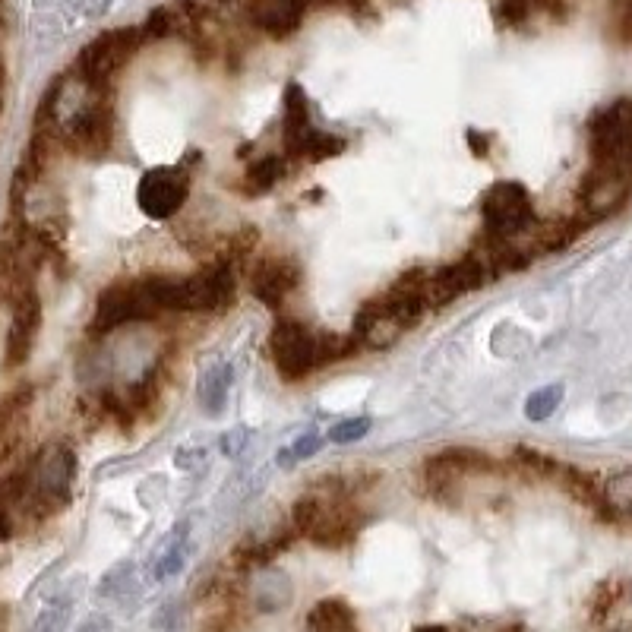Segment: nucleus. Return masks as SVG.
<instances>
[{
	"label": "nucleus",
	"mask_w": 632,
	"mask_h": 632,
	"mask_svg": "<svg viewBox=\"0 0 632 632\" xmlns=\"http://www.w3.org/2000/svg\"><path fill=\"white\" fill-rule=\"evenodd\" d=\"M149 288L162 310H222L234 298V269L231 263H215L190 279H149Z\"/></svg>",
	"instance_id": "1"
},
{
	"label": "nucleus",
	"mask_w": 632,
	"mask_h": 632,
	"mask_svg": "<svg viewBox=\"0 0 632 632\" xmlns=\"http://www.w3.org/2000/svg\"><path fill=\"white\" fill-rule=\"evenodd\" d=\"M272 361L285 380H304L320 364L339 358V339H320L298 320H279L269 335Z\"/></svg>",
	"instance_id": "2"
},
{
	"label": "nucleus",
	"mask_w": 632,
	"mask_h": 632,
	"mask_svg": "<svg viewBox=\"0 0 632 632\" xmlns=\"http://www.w3.org/2000/svg\"><path fill=\"white\" fill-rule=\"evenodd\" d=\"M291 522L307 541L329 550L348 544L358 531L354 509L345 503V497H335V493H307L294 503Z\"/></svg>",
	"instance_id": "3"
},
{
	"label": "nucleus",
	"mask_w": 632,
	"mask_h": 632,
	"mask_svg": "<svg viewBox=\"0 0 632 632\" xmlns=\"http://www.w3.org/2000/svg\"><path fill=\"white\" fill-rule=\"evenodd\" d=\"M588 140L595 165L623 168L632 174V98H620L591 117Z\"/></svg>",
	"instance_id": "4"
},
{
	"label": "nucleus",
	"mask_w": 632,
	"mask_h": 632,
	"mask_svg": "<svg viewBox=\"0 0 632 632\" xmlns=\"http://www.w3.org/2000/svg\"><path fill=\"white\" fill-rule=\"evenodd\" d=\"M481 215L487 234L500 237V241H516L519 234L535 225V206H531L528 190L512 181H500L484 193Z\"/></svg>",
	"instance_id": "5"
},
{
	"label": "nucleus",
	"mask_w": 632,
	"mask_h": 632,
	"mask_svg": "<svg viewBox=\"0 0 632 632\" xmlns=\"http://www.w3.org/2000/svg\"><path fill=\"white\" fill-rule=\"evenodd\" d=\"M162 310L152 298L149 279L143 282H124V285H111L108 291H102V298L95 304V332H111L117 326L127 323H143L152 320V316Z\"/></svg>",
	"instance_id": "6"
},
{
	"label": "nucleus",
	"mask_w": 632,
	"mask_h": 632,
	"mask_svg": "<svg viewBox=\"0 0 632 632\" xmlns=\"http://www.w3.org/2000/svg\"><path fill=\"white\" fill-rule=\"evenodd\" d=\"M143 29H114L98 35L95 42L79 54V76L86 79L89 86H105L108 79L121 70L133 51L140 48Z\"/></svg>",
	"instance_id": "7"
},
{
	"label": "nucleus",
	"mask_w": 632,
	"mask_h": 632,
	"mask_svg": "<svg viewBox=\"0 0 632 632\" xmlns=\"http://www.w3.org/2000/svg\"><path fill=\"white\" fill-rule=\"evenodd\" d=\"M76 474V459L67 446L51 449L48 456L32 465V503L35 509L48 516V512H57L67 500H70V484Z\"/></svg>",
	"instance_id": "8"
},
{
	"label": "nucleus",
	"mask_w": 632,
	"mask_h": 632,
	"mask_svg": "<svg viewBox=\"0 0 632 632\" xmlns=\"http://www.w3.org/2000/svg\"><path fill=\"white\" fill-rule=\"evenodd\" d=\"M190 174L187 168H152L143 174L136 200L149 219H171L187 203Z\"/></svg>",
	"instance_id": "9"
},
{
	"label": "nucleus",
	"mask_w": 632,
	"mask_h": 632,
	"mask_svg": "<svg viewBox=\"0 0 632 632\" xmlns=\"http://www.w3.org/2000/svg\"><path fill=\"white\" fill-rule=\"evenodd\" d=\"M629 190H632V174L629 171L610 168V165H595L582 181L579 203L591 219H607V215H614L629 200Z\"/></svg>",
	"instance_id": "10"
},
{
	"label": "nucleus",
	"mask_w": 632,
	"mask_h": 632,
	"mask_svg": "<svg viewBox=\"0 0 632 632\" xmlns=\"http://www.w3.org/2000/svg\"><path fill=\"white\" fill-rule=\"evenodd\" d=\"M42 329V298L32 285H23L13 298V320L7 332V367H19L29 361L35 335Z\"/></svg>",
	"instance_id": "11"
},
{
	"label": "nucleus",
	"mask_w": 632,
	"mask_h": 632,
	"mask_svg": "<svg viewBox=\"0 0 632 632\" xmlns=\"http://www.w3.org/2000/svg\"><path fill=\"white\" fill-rule=\"evenodd\" d=\"M484 282H487V266L478 260V256H465V260L452 263V266H443V269L427 275V282H424L427 304L430 307L452 304L456 298H462V294L478 291Z\"/></svg>",
	"instance_id": "12"
},
{
	"label": "nucleus",
	"mask_w": 632,
	"mask_h": 632,
	"mask_svg": "<svg viewBox=\"0 0 632 632\" xmlns=\"http://www.w3.org/2000/svg\"><path fill=\"white\" fill-rule=\"evenodd\" d=\"M301 269L288 256H266V260L256 263L250 275V291L256 294V301H263L266 307H279L288 294L298 288Z\"/></svg>",
	"instance_id": "13"
},
{
	"label": "nucleus",
	"mask_w": 632,
	"mask_h": 632,
	"mask_svg": "<svg viewBox=\"0 0 632 632\" xmlns=\"http://www.w3.org/2000/svg\"><path fill=\"white\" fill-rule=\"evenodd\" d=\"M490 459L474 449H446L427 462V487L433 493H449L468 474H484Z\"/></svg>",
	"instance_id": "14"
},
{
	"label": "nucleus",
	"mask_w": 632,
	"mask_h": 632,
	"mask_svg": "<svg viewBox=\"0 0 632 632\" xmlns=\"http://www.w3.org/2000/svg\"><path fill=\"white\" fill-rule=\"evenodd\" d=\"M70 140L79 152L89 155V158L105 155L111 149V140H114V111L105 102L79 111L76 121L70 124Z\"/></svg>",
	"instance_id": "15"
},
{
	"label": "nucleus",
	"mask_w": 632,
	"mask_h": 632,
	"mask_svg": "<svg viewBox=\"0 0 632 632\" xmlns=\"http://www.w3.org/2000/svg\"><path fill=\"white\" fill-rule=\"evenodd\" d=\"M307 7L298 0H247V16L272 38H288L301 29Z\"/></svg>",
	"instance_id": "16"
},
{
	"label": "nucleus",
	"mask_w": 632,
	"mask_h": 632,
	"mask_svg": "<svg viewBox=\"0 0 632 632\" xmlns=\"http://www.w3.org/2000/svg\"><path fill=\"white\" fill-rule=\"evenodd\" d=\"M405 329L392 320V316L386 313L383 301H370L364 304V310L358 313V339L367 345V348H386L392 345L395 339H399Z\"/></svg>",
	"instance_id": "17"
},
{
	"label": "nucleus",
	"mask_w": 632,
	"mask_h": 632,
	"mask_svg": "<svg viewBox=\"0 0 632 632\" xmlns=\"http://www.w3.org/2000/svg\"><path fill=\"white\" fill-rule=\"evenodd\" d=\"M29 402H32V389H16L7 399H0V462L10 456L19 440V427H23Z\"/></svg>",
	"instance_id": "18"
},
{
	"label": "nucleus",
	"mask_w": 632,
	"mask_h": 632,
	"mask_svg": "<svg viewBox=\"0 0 632 632\" xmlns=\"http://www.w3.org/2000/svg\"><path fill=\"white\" fill-rule=\"evenodd\" d=\"M282 130H285V149H288V152H291L294 146H298V143L304 140V136L313 130L307 95H304V89H301L298 83H291V86L285 89V124H282Z\"/></svg>",
	"instance_id": "19"
},
{
	"label": "nucleus",
	"mask_w": 632,
	"mask_h": 632,
	"mask_svg": "<svg viewBox=\"0 0 632 632\" xmlns=\"http://www.w3.org/2000/svg\"><path fill=\"white\" fill-rule=\"evenodd\" d=\"M601 516L604 519H632V468L617 471L601 487Z\"/></svg>",
	"instance_id": "20"
},
{
	"label": "nucleus",
	"mask_w": 632,
	"mask_h": 632,
	"mask_svg": "<svg viewBox=\"0 0 632 632\" xmlns=\"http://www.w3.org/2000/svg\"><path fill=\"white\" fill-rule=\"evenodd\" d=\"M307 626L310 632H354V610L339 598H326L307 614Z\"/></svg>",
	"instance_id": "21"
},
{
	"label": "nucleus",
	"mask_w": 632,
	"mask_h": 632,
	"mask_svg": "<svg viewBox=\"0 0 632 632\" xmlns=\"http://www.w3.org/2000/svg\"><path fill=\"white\" fill-rule=\"evenodd\" d=\"M228 386H231V367L215 364L200 377V402L209 414H222L228 402Z\"/></svg>",
	"instance_id": "22"
},
{
	"label": "nucleus",
	"mask_w": 632,
	"mask_h": 632,
	"mask_svg": "<svg viewBox=\"0 0 632 632\" xmlns=\"http://www.w3.org/2000/svg\"><path fill=\"white\" fill-rule=\"evenodd\" d=\"M282 177H285V158L269 155V158H263V162H256V165L247 168L244 187L250 193H266V190H272L275 184H279Z\"/></svg>",
	"instance_id": "23"
},
{
	"label": "nucleus",
	"mask_w": 632,
	"mask_h": 632,
	"mask_svg": "<svg viewBox=\"0 0 632 632\" xmlns=\"http://www.w3.org/2000/svg\"><path fill=\"white\" fill-rule=\"evenodd\" d=\"M563 402V386H544V389H535L525 399V418L528 421H547L553 411L560 408Z\"/></svg>",
	"instance_id": "24"
},
{
	"label": "nucleus",
	"mask_w": 632,
	"mask_h": 632,
	"mask_svg": "<svg viewBox=\"0 0 632 632\" xmlns=\"http://www.w3.org/2000/svg\"><path fill=\"white\" fill-rule=\"evenodd\" d=\"M576 234H579V231H576V225H572L569 219H557V222H550V225H544V228L538 231L535 244H541V250H560V247H566Z\"/></svg>",
	"instance_id": "25"
},
{
	"label": "nucleus",
	"mask_w": 632,
	"mask_h": 632,
	"mask_svg": "<svg viewBox=\"0 0 632 632\" xmlns=\"http://www.w3.org/2000/svg\"><path fill=\"white\" fill-rule=\"evenodd\" d=\"M67 620H70V601H54L38 614L32 632H64Z\"/></svg>",
	"instance_id": "26"
},
{
	"label": "nucleus",
	"mask_w": 632,
	"mask_h": 632,
	"mask_svg": "<svg viewBox=\"0 0 632 632\" xmlns=\"http://www.w3.org/2000/svg\"><path fill=\"white\" fill-rule=\"evenodd\" d=\"M367 430H370V421L367 418H351V421L335 424L332 433H329V440L332 443H354V440H361Z\"/></svg>",
	"instance_id": "27"
},
{
	"label": "nucleus",
	"mask_w": 632,
	"mask_h": 632,
	"mask_svg": "<svg viewBox=\"0 0 632 632\" xmlns=\"http://www.w3.org/2000/svg\"><path fill=\"white\" fill-rule=\"evenodd\" d=\"M620 601V585L617 582H607L598 588V595H595V607H591V614H595V620H604L610 610L617 607Z\"/></svg>",
	"instance_id": "28"
},
{
	"label": "nucleus",
	"mask_w": 632,
	"mask_h": 632,
	"mask_svg": "<svg viewBox=\"0 0 632 632\" xmlns=\"http://www.w3.org/2000/svg\"><path fill=\"white\" fill-rule=\"evenodd\" d=\"M171 32H174V16H171V10H155L149 16L146 29H143V35H149V38H165Z\"/></svg>",
	"instance_id": "29"
},
{
	"label": "nucleus",
	"mask_w": 632,
	"mask_h": 632,
	"mask_svg": "<svg viewBox=\"0 0 632 632\" xmlns=\"http://www.w3.org/2000/svg\"><path fill=\"white\" fill-rule=\"evenodd\" d=\"M316 446H320V437H316V433H307V437H301L298 443H294L288 462H291V459H304V456H310V452H316Z\"/></svg>",
	"instance_id": "30"
},
{
	"label": "nucleus",
	"mask_w": 632,
	"mask_h": 632,
	"mask_svg": "<svg viewBox=\"0 0 632 632\" xmlns=\"http://www.w3.org/2000/svg\"><path fill=\"white\" fill-rule=\"evenodd\" d=\"M114 626H111V620L108 617H102V614H95V617H89L83 626H79L76 632H111Z\"/></svg>",
	"instance_id": "31"
},
{
	"label": "nucleus",
	"mask_w": 632,
	"mask_h": 632,
	"mask_svg": "<svg viewBox=\"0 0 632 632\" xmlns=\"http://www.w3.org/2000/svg\"><path fill=\"white\" fill-rule=\"evenodd\" d=\"M13 535V519H10V509H7V500L0 497V541H7Z\"/></svg>",
	"instance_id": "32"
},
{
	"label": "nucleus",
	"mask_w": 632,
	"mask_h": 632,
	"mask_svg": "<svg viewBox=\"0 0 632 632\" xmlns=\"http://www.w3.org/2000/svg\"><path fill=\"white\" fill-rule=\"evenodd\" d=\"M4 83H7V67H4V57H0V111H4Z\"/></svg>",
	"instance_id": "33"
},
{
	"label": "nucleus",
	"mask_w": 632,
	"mask_h": 632,
	"mask_svg": "<svg viewBox=\"0 0 632 632\" xmlns=\"http://www.w3.org/2000/svg\"><path fill=\"white\" fill-rule=\"evenodd\" d=\"M414 632H446L443 626H421V629H414Z\"/></svg>",
	"instance_id": "34"
},
{
	"label": "nucleus",
	"mask_w": 632,
	"mask_h": 632,
	"mask_svg": "<svg viewBox=\"0 0 632 632\" xmlns=\"http://www.w3.org/2000/svg\"><path fill=\"white\" fill-rule=\"evenodd\" d=\"M629 601H632V582H629Z\"/></svg>",
	"instance_id": "35"
},
{
	"label": "nucleus",
	"mask_w": 632,
	"mask_h": 632,
	"mask_svg": "<svg viewBox=\"0 0 632 632\" xmlns=\"http://www.w3.org/2000/svg\"><path fill=\"white\" fill-rule=\"evenodd\" d=\"M626 632H632V629H626Z\"/></svg>",
	"instance_id": "36"
}]
</instances>
